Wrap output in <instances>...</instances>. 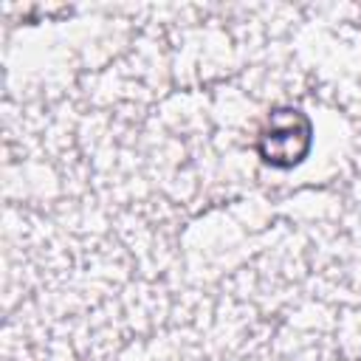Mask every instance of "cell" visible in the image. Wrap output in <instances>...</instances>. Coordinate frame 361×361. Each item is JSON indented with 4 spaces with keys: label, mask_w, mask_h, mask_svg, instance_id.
Segmentation results:
<instances>
[{
    "label": "cell",
    "mask_w": 361,
    "mask_h": 361,
    "mask_svg": "<svg viewBox=\"0 0 361 361\" xmlns=\"http://www.w3.org/2000/svg\"><path fill=\"white\" fill-rule=\"evenodd\" d=\"M257 155L271 169L299 166L313 147V121L299 107H274L257 133Z\"/></svg>",
    "instance_id": "cell-1"
}]
</instances>
